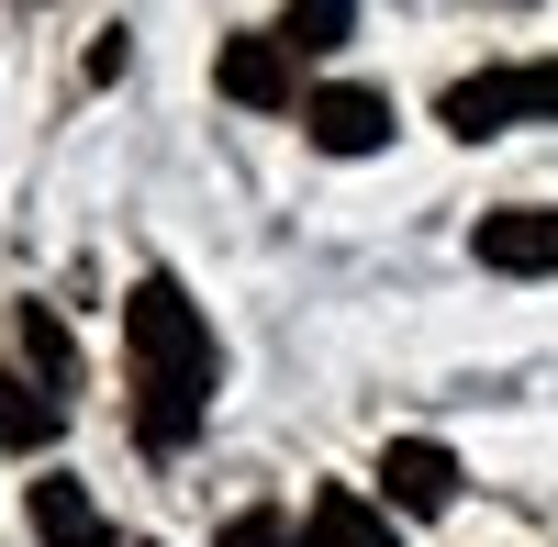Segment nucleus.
Segmentation results:
<instances>
[{
	"label": "nucleus",
	"mask_w": 558,
	"mask_h": 547,
	"mask_svg": "<svg viewBox=\"0 0 558 547\" xmlns=\"http://www.w3.org/2000/svg\"><path fill=\"white\" fill-rule=\"evenodd\" d=\"M481 268H502V280H547L558 268V212L547 202H502V212H481Z\"/></svg>",
	"instance_id": "7ed1b4c3"
},
{
	"label": "nucleus",
	"mask_w": 558,
	"mask_h": 547,
	"mask_svg": "<svg viewBox=\"0 0 558 547\" xmlns=\"http://www.w3.org/2000/svg\"><path fill=\"white\" fill-rule=\"evenodd\" d=\"M223 547H291V525L257 503V514H235V525H223Z\"/></svg>",
	"instance_id": "f8f14e48"
},
{
	"label": "nucleus",
	"mask_w": 558,
	"mask_h": 547,
	"mask_svg": "<svg viewBox=\"0 0 558 547\" xmlns=\"http://www.w3.org/2000/svg\"><path fill=\"white\" fill-rule=\"evenodd\" d=\"M213 78H223V101H246V112H291V101H313V89L291 78V45L279 34H235L213 57Z\"/></svg>",
	"instance_id": "20e7f679"
},
{
	"label": "nucleus",
	"mask_w": 558,
	"mask_h": 547,
	"mask_svg": "<svg viewBox=\"0 0 558 547\" xmlns=\"http://www.w3.org/2000/svg\"><path fill=\"white\" fill-rule=\"evenodd\" d=\"M357 34V0H291V12H279V45H291V57H324V45H347Z\"/></svg>",
	"instance_id": "9d476101"
},
{
	"label": "nucleus",
	"mask_w": 558,
	"mask_h": 547,
	"mask_svg": "<svg viewBox=\"0 0 558 547\" xmlns=\"http://www.w3.org/2000/svg\"><path fill=\"white\" fill-rule=\"evenodd\" d=\"M302 547H391V514H368L357 491L336 481V491H313V503H302Z\"/></svg>",
	"instance_id": "0eeeda50"
},
{
	"label": "nucleus",
	"mask_w": 558,
	"mask_h": 547,
	"mask_svg": "<svg viewBox=\"0 0 558 547\" xmlns=\"http://www.w3.org/2000/svg\"><path fill=\"white\" fill-rule=\"evenodd\" d=\"M23 357H34V380H45V391H68V380H78V347H68V325H57L45 302H23Z\"/></svg>",
	"instance_id": "9b49d317"
},
{
	"label": "nucleus",
	"mask_w": 558,
	"mask_h": 547,
	"mask_svg": "<svg viewBox=\"0 0 558 547\" xmlns=\"http://www.w3.org/2000/svg\"><path fill=\"white\" fill-rule=\"evenodd\" d=\"M57 425H68V402L57 391H34V380H0V447H57Z\"/></svg>",
	"instance_id": "1a4fd4ad"
},
{
	"label": "nucleus",
	"mask_w": 558,
	"mask_h": 547,
	"mask_svg": "<svg viewBox=\"0 0 558 547\" xmlns=\"http://www.w3.org/2000/svg\"><path fill=\"white\" fill-rule=\"evenodd\" d=\"M436 123L447 134H502V123H558V57L547 68H481V78H458L447 101H436Z\"/></svg>",
	"instance_id": "f03ea898"
},
{
	"label": "nucleus",
	"mask_w": 558,
	"mask_h": 547,
	"mask_svg": "<svg viewBox=\"0 0 558 547\" xmlns=\"http://www.w3.org/2000/svg\"><path fill=\"white\" fill-rule=\"evenodd\" d=\"M123 357H134V425H146V447H191L202 414H213V325L157 268L123 291Z\"/></svg>",
	"instance_id": "f257e3e1"
},
{
	"label": "nucleus",
	"mask_w": 558,
	"mask_h": 547,
	"mask_svg": "<svg viewBox=\"0 0 558 547\" xmlns=\"http://www.w3.org/2000/svg\"><path fill=\"white\" fill-rule=\"evenodd\" d=\"M302 134H313L324 157H380V146H391V101L336 78V89H313V101H302Z\"/></svg>",
	"instance_id": "39448f33"
},
{
	"label": "nucleus",
	"mask_w": 558,
	"mask_h": 547,
	"mask_svg": "<svg viewBox=\"0 0 558 547\" xmlns=\"http://www.w3.org/2000/svg\"><path fill=\"white\" fill-rule=\"evenodd\" d=\"M380 481H391L402 514H447V503H458V459H447L436 436H391V447H380Z\"/></svg>",
	"instance_id": "423d86ee"
},
{
	"label": "nucleus",
	"mask_w": 558,
	"mask_h": 547,
	"mask_svg": "<svg viewBox=\"0 0 558 547\" xmlns=\"http://www.w3.org/2000/svg\"><path fill=\"white\" fill-rule=\"evenodd\" d=\"M34 536H45V547H112L101 503H89L78 481H34Z\"/></svg>",
	"instance_id": "6e6552de"
}]
</instances>
